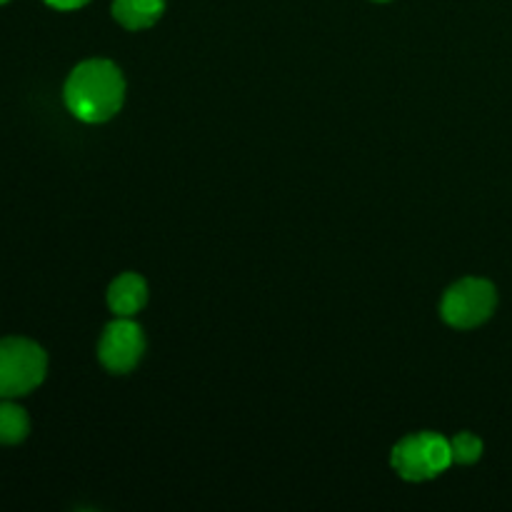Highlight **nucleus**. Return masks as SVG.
Here are the masks:
<instances>
[{
    "label": "nucleus",
    "instance_id": "8",
    "mask_svg": "<svg viewBox=\"0 0 512 512\" xmlns=\"http://www.w3.org/2000/svg\"><path fill=\"white\" fill-rule=\"evenodd\" d=\"M30 418L13 400L0 398V445H18L28 438Z\"/></svg>",
    "mask_w": 512,
    "mask_h": 512
},
{
    "label": "nucleus",
    "instance_id": "10",
    "mask_svg": "<svg viewBox=\"0 0 512 512\" xmlns=\"http://www.w3.org/2000/svg\"><path fill=\"white\" fill-rule=\"evenodd\" d=\"M45 3L55 10H78L83 5H88L90 0H45Z\"/></svg>",
    "mask_w": 512,
    "mask_h": 512
},
{
    "label": "nucleus",
    "instance_id": "2",
    "mask_svg": "<svg viewBox=\"0 0 512 512\" xmlns=\"http://www.w3.org/2000/svg\"><path fill=\"white\" fill-rule=\"evenodd\" d=\"M48 373V355L35 340H0V398L15 400L33 393Z\"/></svg>",
    "mask_w": 512,
    "mask_h": 512
},
{
    "label": "nucleus",
    "instance_id": "3",
    "mask_svg": "<svg viewBox=\"0 0 512 512\" xmlns=\"http://www.w3.org/2000/svg\"><path fill=\"white\" fill-rule=\"evenodd\" d=\"M393 470L403 480L423 483V480L438 478L440 473L453 465L450 440L438 433H415L400 440L393 448Z\"/></svg>",
    "mask_w": 512,
    "mask_h": 512
},
{
    "label": "nucleus",
    "instance_id": "6",
    "mask_svg": "<svg viewBox=\"0 0 512 512\" xmlns=\"http://www.w3.org/2000/svg\"><path fill=\"white\" fill-rule=\"evenodd\" d=\"M148 303V285L138 273H123L110 283L108 305L118 318H133Z\"/></svg>",
    "mask_w": 512,
    "mask_h": 512
},
{
    "label": "nucleus",
    "instance_id": "1",
    "mask_svg": "<svg viewBox=\"0 0 512 512\" xmlns=\"http://www.w3.org/2000/svg\"><path fill=\"white\" fill-rule=\"evenodd\" d=\"M65 105L83 123H105L120 110L125 98V80L118 65L93 58L75 65L63 88Z\"/></svg>",
    "mask_w": 512,
    "mask_h": 512
},
{
    "label": "nucleus",
    "instance_id": "12",
    "mask_svg": "<svg viewBox=\"0 0 512 512\" xmlns=\"http://www.w3.org/2000/svg\"><path fill=\"white\" fill-rule=\"evenodd\" d=\"M3 3H8V0H0V5H3Z\"/></svg>",
    "mask_w": 512,
    "mask_h": 512
},
{
    "label": "nucleus",
    "instance_id": "9",
    "mask_svg": "<svg viewBox=\"0 0 512 512\" xmlns=\"http://www.w3.org/2000/svg\"><path fill=\"white\" fill-rule=\"evenodd\" d=\"M450 453H453V463L473 465L483 455V440L473 433H458L450 440Z\"/></svg>",
    "mask_w": 512,
    "mask_h": 512
},
{
    "label": "nucleus",
    "instance_id": "4",
    "mask_svg": "<svg viewBox=\"0 0 512 512\" xmlns=\"http://www.w3.org/2000/svg\"><path fill=\"white\" fill-rule=\"evenodd\" d=\"M498 305V290L485 278H463L450 285L440 303V315L458 330H470L490 320Z\"/></svg>",
    "mask_w": 512,
    "mask_h": 512
},
{
    "label": "nucleus",
    "instance_id": "7",
    "mask_svg": "<svg viewBox=\"0 0 512 512\" xmlns=\"http://www.w3.org/2000/svg\"><path fill=\"white\" fill-rule=\"evenodd\" d=\"M165 0H113V18L128 30H145L158 23Z\"/></svg>",
    "mask_w": 512,
    "mask_h": 512
},
{
    "label": "nucleus",
    "instance_id": "11",
    "mask_svg": "<svg viewBox=\"0 0 512 512\" xmlns=\"http://www.w3.org/2000/svg\"><path fill=\"white\" fill-rule=\"evenodd\" d=\"M375 3H388V0H375Z\"/></svg>",
    "mask_w": 512,
    "mask_h": 512
},
{
    "label": "nucleus",
    "instance_id": "5",
    "mask_svg": "<svg viewBox=\"0 0 512 512\" xmlns=\"http://www.w3.org/2000/svg\"><path fill=\"white\" fill-rule=\"evenodd\" d=\"M145 338L138 323L130 318H118L103 330V338L98 343V358L105 370L115 375L130 373L143 358Z\"/></svg>",
    "mask_w": 512,
    "mask_h": 512
}]
</instances>
